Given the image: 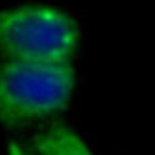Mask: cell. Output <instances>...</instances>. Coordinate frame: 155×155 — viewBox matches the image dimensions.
I'll use <instances>...</instances> for the list:
<instances>
[{"mask_svg":"<svg viewBox=\"0 0 155 155\" xmlns=\"http://www.w3.org/2000/svg\"><path fill=\"white\" fill-rule=\"evenodd\" d=\"M75 71L69 63L0 59V123L25 124L52 117L69 104Z\"/></svg>","mask_w":155,"mask_h":155,"instance_id":"cell-1","label":"cell"},{"mask_svg":"<svg viewBox=\"0 0 155 155\" xmlns=\"http://www.w3.org/2000/svg\"><path fill=\"white\" fill-rule=\"evenodd\" d=\"M79 44V25L48 4H25L0 12V56L4 59L69 63Z\"/></svg>","mask_w":155,"mask_h":155,"instance_id":"cell-2","label":"cell"},{"mask_svg":"<svg viewBox=\"0 0 155 155\" xmlns=\"http://www.w3.org/2000/svg\"><path fill=\"white\" fill-rule=\"evenodd\" d=\"M37 155H92L79 136L63 124L44 128L33 138Z\"/></svg>","mask_w":155,"mask_h":155,"instance_id":"cell-3","label":"cell"},{"mask_svg":"<svg viewBox=\"0 0 155 155\" xmlns=\"http://www.w3.org/2000/svg\"><path fill=\"white\" fill-rule=\"evenodd\" d=\"M8 155H31L23 146L19 144H15V142H12V144L8 146Z\"/></svg>","mask_w":155,"mask_h":155,"instance_id":"cell-4","label":"cell"}]
</instances>
